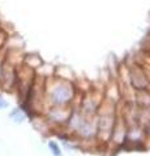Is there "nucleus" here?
<instances>
[{"label":"nucleus","instance_id":"9b49d317","mask_svg":"<svg viewBox=\"0 0 150 156\" xmlns=\"http://www.w3.org/2000/svg\"><path fill=\"white\" fill-rule=\"evenodd\" d=\"M48 148L51 150V152L54 156H61V150L59 147V144L56 142H54V140H50V142H48Z\"/></svg>","mask_w":150,"mask_h":156},{"label":"nucleus","instance_id":"39448f33","mask_svg":"<svg viewBox=\"0 0 150 156\" xmlns=\"http://www.w3.org/2000/svg\"><path fill=\"white\" fill-rule=\"evenodd\" d=\"M127 128H128V125L125 122L124 117L118 112V119H116V122L114 125V129H112V133H111L107 147H112L115 150L124 147L125 139H127Z\"/></svg>","mask_w":150,"mask_h":156},{"label":"nucleus","instance_id":"2eb2a0df","mask_svg":"<svg viewBox=\"0 0 150 156\" xmlns=\"http://www.w3.org/2000/svg\"><path fill=\"white\" fill-rule=\"evenodd\" d=\"M3 64H4V60L0 57V74H2V69H3Z\"/></svg>","mask_w":150,"mask_h":156},{"label":"nucleus","instance_id":"ddd939ff","mask_svg":"<svg viewBox=\"0 0 150 156\" xmlns=\"http://www.w3.org/2000/svg\"><path fill=\"white\" fill-rule=\"evenodd\" d=\"M8 107V101L4 99V98L0 95V109H3V108H7Z\"/></svg>","mask_w":150,"mask_h":156},{"label":"nucleus","instance_id":"f8f14e48","mask_svg":"<svg viewBox=\"0 0 150 156\" xmlns=\"http://www.w3.org/2000/svg\"><path fill=\"white\" fill-rule=\"evenodd\" d=\"M11 117L16 122H22V120L25 119V115H24V112L21 109H14L11 113Z\"/></svg>","mask_w":150,"mask_h":156},{"label":"nucleus","instance_id":"0eeeda50","mask_svg":"<svg viewBox=\"0 0 150 156\" xmlns=\"http://www.w3.org/2000/svg\"><path fill=\"white\" fill-rule=\"evenodd\" d=\"M128 81L129 86L134 91L140 90H150V81L148 74L141 66H133L128 69Z\"/></svg>","mask_w":150,"mask_h":156},{"label":"nucleus","instance_id":"9d476101","mask_svg":"<svg viewBox=\"0 0 150 156\" xmlns=\"http://www.w3.org/2000/svg\"><path fill=\"white\" fill-rule=\"evenodd\" d=\"M25 65L31 68V69H37L42 65V60L39 58V56H26L25 58Z\"/></svg>","mask_w":150,"mask_h":156},{"label":"nucleus","instance_id":"6e6552de","mask_svg":"<svg viewBox=\"0 0 150 156\" xmlns=\"http://www.w3.org/2000/svg\"><path fill=\"white\" fill-rule=\"evenodd\" d=\"M103 95L104 99L112 101L115 104H119L122 101V90L116 82H112V83L106 86V89H103Z\"/></svg>","mask_w":150,"mask_h":156},{"label":"nucleus","instance_id":"20e7f679","mask_svg":"<svg viewBox=\"0 0 150 156\" xmlns=\"http://www.w3.org/2000/svg\"><path fill=\"white\" fill-rule=\"evenodd\" d=\"M72 109V105H51L43 112V115L52 129H61L65 126Z\"/></svg>","mask_w":150,"mask_h":156},{"label":"nucleus","instance_id":"f257e3e1","mask_svg":"<svg viewBox=\"0 0 150 156\" xmlns=\"http://www.w3.org/2000/svg\"><path fill=\"white\" fill-rule=\"evenodd\" d=\"M79 89L72 81L59 77L47 78L45 82V101L51 105H72Z\"/></svg>","mask_w":150,"mask_h":156},{"label":"nucleus","instance_id":"f03ea898","mask_svg":"<svg viewBox=\"0 0 150 156\" xmlns=\"http://www.w3.org/2000/svg\"><path fill=\"white\" fill-rule=\"evenodd\" d=\"M116 119H118V104H115L107 99H103L102 104L99 105V108L95 113L97 128H98L97 139H98V143L101 146L107 147Z\"/></svg>","mask_w":150,"mask_h":156},{"label":"nucleus","instance_id":"4468645a","mask_svg":"<svg viewBox=\"0 0 150 156\" xmlns=\"http://www.w3.org/2000/svg\"><path fill=\"white\" fill-rule=\"evenodd\" d=\"M145 131H146V136H150V119H149V121L146 124H145Z\"/></svg>","mask_w":150,"mask_h":156},{"label":"nucleus","instance_id":"7ed1b4c3","mask_svg":"<svg viewBox=\"0 0 150 156\" xmlns=\"http://www.w3.org/2000/svg\"><path fill=\"white\" fill-rule=\"evenodd\" d=\"M103 99H104L103 90L89 89L88 91H85L84 94H82L81 101H80V104L77 108H80V111L82 113L88 117L95 116L97 111H98L99 105L102 104Z\"/></svg>","mask_w":150,"mask_h":156},{"label":"nucleus","instance_id":"423d86ee","mask_svg":"<svg viewBox=\"0 0 150 156\" xmlns=\"http://www.w3.org/2000/svg\"><path fill=\"white\" fill-rule=\"evenodd\" d=\"M145 139H146V131H145V128L141 124H138V122L128 124L125 146H129L130 148H134V147L145 148L144 147Z\"/></svg>","mask_w":150,"mask_h":156},{"label":"nucleus","instance_id":"1a4fd4ad","mask_svg":"<svg viewBox=\"0 0 150 156\" xmlns=\"http://www.w3.org/2000/svg\"><path fill=\"white\" fill-rule=\"evenodd\" d=\"M134 103L138 108H150V90H140L134 92Z\"/></svg>","mask_w":150,"mask_h":156}]
</instances>
